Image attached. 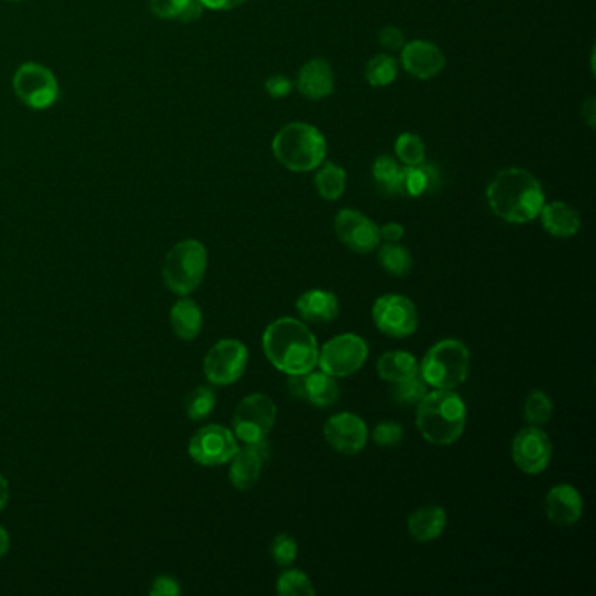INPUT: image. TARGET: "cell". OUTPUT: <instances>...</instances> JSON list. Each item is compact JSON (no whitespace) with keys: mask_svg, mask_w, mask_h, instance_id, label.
<instances>
[{"mask_svg":"<svg viewBox=\"0 0 596 596\" xmlns=\"http://www.w3.org/2000/svg\"><path fill=\"white\" fill-rule=\"evenodd\" d=\"M263 350L273 368L285 375H306L317 368L319 343L298 319L282 317L264 329Z\"/></svg>","mask_w":596,"mask_h":596,"instance_id":"6da1fadb","label":"cell"},{"mask_svg":"<svg viewBox=\"0 0 596 596\" xmlns=\"http://www.w3.org/2000/svg\"><path fill=\"white\" fill-rule=\"evenodd\" d=\"M493 214L513 224H527L539 217L546 203L541 182L523 168H506L493 177L486 189Z\"/></svg>","mask_w":596,"mask_h":596,"instance_id":"7a4b0ae2","label":"cell"},{"mask_svg":"<svg viewBox=\"0 0 596 596\" xmlns=\"http://www.w3.org/2000/svg\"><path fill=\"white\" fill-rule=\"evenodd\" d=\"M467 406L455 390L434 389L416 404V429L434 446H451L462 437Z\"/></svg>","mask_w":596,"mask_h":596,"instance_id":"3957f363","label":"cell"},{"mask_svg":"<svg viewBox=\"0 0 596 596\" xmlns=\"http://www.w3.org/2000/svg\"><path fill=\"white\" fill-rule=\"evenodd\" d=\"M273 154L291 172H312L319 168L327 154L326 137L317 126L291 123L284 126L271 142Z\"/></svg>","mask_w":596,"mask_h":596,"instance_id":"277c9868","label":"cell"},{"mask_svg":"<svg viewBox=\"0 0 596 596\" xmlns=\"http://www.w3.org/2000/svg\"><path fill=\"white\" fill-rule=\"evenodd\" d=\"M471 369V352L464 341H437L422 359L418 373L432 389L455 390L467 380Z\"/></svg>","mask_w":596,"mask_h":596,"instance_id":"5b68a950","label":"cell"},{"mask_svg":"<svg viewBox=\"0 0 596 596\" xmlns=\"http://www.w3.org/2000/svg\"><path fill=\"white\" fill-rule=\"evenodd\" d=\"M208 252L198 240H182L172 247L163 263V282L177 296H189L207 273Z\"/></svg>","mask_w":596,"mask_h":596,"instance_id":"8992f818","label":"cell"},{"mask_svg":"<svg viewBox=\"0 0 596 596\" xmlns=\"http://www.w3.org/2000/svg\"><path fill=\"white\" fill-rule=\"evenodd\" d=\"M368 343L357 334L334 336L319 348L320 371L334 378H347L361 371L368 361Z\"/></svg>","mask_w":596,"mask_h":596,"instance_id":"52a82bcc","label":"cell"},{"mask_svg":"<svg viewBox=\"0 0 596 596\" xmlns=\"http://www.w3.org/2000/svg\"><path fill=\"white\" fill-rule=\"evenodd\" d=\"M277 422V406L264 394L243 397L233 413V434L243 444L257 443L270 436Z\"/></svg>","mask_w":596,"mask_h":596,"instance_id":"ba28073f","label":"cell"},{"mask_svg":"<svg viewBox=\"0 0 596 596\" xmlns=\"http://www.w3.org/2000/svg\"><path fill=\"white\" fill-rule=\"evenodd\" d=\"M14 93L35 111L55 104L60 88L55 74L41 63H23L13 77Z\"/></svg>","mask_w":596,"mask_h":596,"instance_id":"9c48e42d","label":"cell"},{"mask_svg":"<svg viewBox=\"0 0 596 596\" xmlns=\"http://www.w3.org/2000/svg\"><path fill=\"white\" fill-rule=\"evenodd\" d=\"M373 320L380 333L394 340H402L415 334L420 324L415 303L401 294H385L376 299Z\"/></svg>","mask_w":596,"mask_h":596,"instance_id":"30bf717a","label":"cell"},{"mask_svg":"<svg viewBox=\"0 0 596 596\" xmlns=\"http://www.w3.org/2000/svg\"><path fill=\"white\" fill-rule=\"evenodd\" d=\"M249 364V350L238 340H221L208 350L203 371L208 382L228 387L242 378Z\"/></svg>","mask_w":596,"mask_h":596,"instance_id":"8fae6325","label":"cell"},{"mask_svg":"<svg viewBox=\"0 0 596 596\" xmlns=\"http://www.w3.org/2000/svg\"><path fill=\"white\" fill-rule=\"evenodd\" d=\"M238 448L240 444L233 430L212 423V425H205L191 437L188 451L189 457L193 458L196 464L217 467V465L228 464L229 460L235 457Z\"/></svg>","mask_w":596,"mask_h":596,"instance_id":"7c38bea8","label":"cell"},{"mask_svg":"<svg viewBox=\"0 0 596 596\" xmlns=\"http://www.w3.org/2000/svg\"><path fill=\"white\" fill-rule=\"evenodd\" d=\"M513 462L521 472L537 476L548 469L553 458V444L541 427H525L513 439Z\"/></svg>","mask_w":596,"mask_h":596,"instance_id":"4fadbf2b","label":"cell"},{"mask_svg":"<svg viewBox=\"0 0 596 596\" xmlns=\"http://www.w3.org/2000/svg\"><path fill=\"white\" fill-rule=\"evenodd\" d=\"M334 229L343 245L357 254H369L380 247V228L369 217L354 210L343 208L334 219Z\"/></svg>","mask_w":596,"mask_h":596,"instance_id":"5bb4252c","label":"cell"},{"mask_svg":"<svg viewBox=\"0 0 596 596\" xmlns=\"http://www.w3.org/2000/svg\"><path fill=\"white\" fill-rule=\"evenodd\" d=\"M324 437L331 448L341 455H359L369 439V429L361 416L343 411L327 418L324 423Z\"/></svg>","mask_w":596,"mask_h":596,"instance_id":"9a60e30c","label":"cell"},{"mask_svg":"<svg viewBox=\"0 0 596 596\" xmlns=\"http://www.w3.org/2000/svg\"><path fill=\"white\" fill-rule=\"evenodd\" d=\"M270 458V444L266 439L257 443L243 444L235 457L229 460V481L240 492H247L257 485L264 464Z\"/></svg>","mask_w":596,"mask_h":596,"instance_id":"2e32d148","label":"cell"},{"mask_svg":"<svg viewBox=\"0 0 596 596\" xmlns=\"http://www.w3.org/2000/svg\"><path fill=\"white\" fill-rule=\"evenodd\" d=\"M401 62L409 76L416 79H432L441 74L446 65L443 49L430 41L406 42L401 49Z\"/></svg>","mask_w":596,"mask_h":596,"instance_id":"e0dca14e","label":"cell"},{"mask_svg":"<svg viewBox=\"0 0 596 596\" xmlns=\"http://www.w3.org/2000/svg\"><path fill=\"white\" fill-rule=\"evenodd\" d=\"M544 511L558 527H572L583 518L584 500L576 486L560 483L549 490L544 499Z\"/></svg>","mask_w":596,"mask_h":596,"instance_id":"ac0fdd59","label":"cell"},{"mask_svg":"<svg viewBox=\"0 0 596 596\" xmlns=\"http://www.w3.org/2000/svg\"><path fill=\"white\" fill-rule=\"evenodd\" d=\"M299 93L310 100H322L334 91V70L324 58H312L299 69L296 79Z\"/></svg>","mask_w":596,"mask_h":596,"instance_id":"d6986e66","label":"cell"},{"mask_svg":"<svg viewBox=\"0 0 596 596\" xmlns=\"http://www.w3.org/2000/svg\"><path fill=\"white\" fill-rule=\"evenodd\" d=\"M299 317L312 324H329L340 315V301L333 292L310 289L296 299Z\"/></svg>","mask_w":596,"mask_h":596,"instance_id":"ffe728a7","label":"cell"},{"mask_svg":"<svg viewBox=\"0 0 596 596\" xmlns=\"http://www.w3.org/2000/svg\"><path fill=\"white\" fill-rule=\"evenodd\" d=\"M542 228L555 238L576 236L581 229V215L565 201L544 203L541 210Z\"/></svg>","mask_w":596,"mask_h":596,"instance_id":"44dd1931","label":"cell"},{"mask_svg":"<svg viewBox=\"0 0 596 596\" xmlns=\"http://www.w3.org/2000/svg\"><path fill=\"white\" fill-rule=\"evenodd\" d=\"M446 523H448V516L443 507H420L408 518V532L416 542L427 544L443 535Z\"/></svg>","mask_w":596,"mask_h":596,"instance_id":"7402d4cb","label":"cell"},{"mask_svg":"<svg viewBox=\"0 0 596 596\" xmlns=\"http://www.w3.org/2000/svg\"><path fill=\"white\" fill-rule=\"evenodd\" d=\"M441 184V175L432 163L416 165V167H404L399 177V195L418 198L425 193L436 191Z\"/></svg>","mask_w":596,"mask_h":596,"instance_id":"603a6c76","label":"cell"},{"mask_svg":"<svg viewBox=\"0 0 596 596\" xmlns=\"http://www.w3.org/2000/svg\"><path fill=\"white\" fill-rule=\"evenodd\" d=\"M170 326L174 329L175 336L184 341L198 338L203 327V312L196 301L182 296L172 310H170Z\"/></svg>","mask_w":596,"mask_h":596,"instance_id":"cb8c5ba5","label":"cell"},{"mask_svg":"<svg viewBox=\"0 0 596 596\" xmlns=\"http://www.w3.org/2000/svg\"><path fill=\"white\" fill-rule=\"evenodd\" d=\"M420 364L416 357L404 350H392L383 354L376 362V371L382 380L389 383H399L418 375Z\"/></svg>","mask_w":596,"mask_h":596,"instance_id":"d4e9b609","label":"cell"},{"mask_svg":"<svg viewBox=\"0 0 596 596\" xmlns=\"http://www.w3.org/2000/svg\"><path fill=\"white\" fill-rule=\"evenodd\" d=\"M340 387L336 378L324 371L306 373V401L317 408H329L338 401Z\"/></svg>","mask_w":596,"mask_h":596,"instance_id":"484cf974","label":"cell"},{"mask_svg":"<svg viewBox=\"0 0 596 596\" xmlns=\"http://www.w3.org/2000/svg\"><path fill=\"white\" fill-rule=\"evenodd\" d=\"M149 7L156 18L181 23L200 20L205 9L198 0H149Z\"/></svg>","mask_w":596,"mask_h":596,"instance_id":"4316f807","label":"cell"},{"mask_svg":"<svg viewBox=\"0 0 596 596\" xmlns=\"http://www.w3.org/2000/svg\"><path fill=\"white\" fill-rule=\"evenodd\" d=\"M378 263L392 277H406L413 270V256L399 242H385L378 250Z\"/></svg>","mask_w":596,"mask_h":596,"instance_id":"83f0119b","label":"cell"},{"mask_svg":"<svg viewBox=\"0 0 596 596\" xmlns=\"http://www.w3.org/2000/svg\"><path fill=\"white\" fill-rule=\"evenodd\" d=\"M315 188L324 200H340L347 189V172L336 163H326L315 175Z\"/></svg>","mask_w":596,"mask_h":596,"instance_id":"f1b7e54d","label":"cell"},{"mask_svg":"<svg viewBox=\"0 0 596 596\" xmlns=\"http://www.w3.org/2000/svg\"><path fill=\"white\" fill-rule=\"evenodd\" d=\"M397 72H399V63L396 58L387 53H380L366 63L364 76L371 86L385 88L396 81Z\"/></svg>","mask_w":596,"mask_h":596,"instance_id":"f546056e","label":"cell"},{"mask_svg":"<svg viewBox=\"0 0 596 596\" xmlns=\"http://www.w3.org/2000/svg\"><path fill=\"white\" fill-rule=\"evenodd\" d=\"M402 168L399 167L394 158L390 156H378L373 165V177H375L376 186L382 191L383 195H399V177H401Z\"/></svg>","mask_w":596,"mask_h":596,"instance_id":"4dcf8cb0","label":"cell"},{"mask_svg":"<svg viewBox=\"0 0 596 596\" xmlns=\"http://www.w3.org/2000/svg\"><path fill=\"white\" fill-rule=\"evenodd\" d=\"M553 411V401L544 390H532L523 404V416L534 427H544L553 418Z\"/></svg>","mask_w":596,"mask_h":596,"instance_id":"1f68e13d","label":"cell"},{"mask_svg":"<svg viewBox=\"0 0 596 596\" xmlns=\"http://www.w3.org/2000/svg\"><path fill=\"white\" fill-rule=\"evenodd\" d=\"M215 402H217L215 390L200 385V387H196L195 390L189 392L186 401H184V408H186V413L193 422H201L214 411Z\"/></svg>","mask_w":596,"mask_h":596,"instance_id":"d6a6232c","label":"cell"},{"mask_svg":"<svg viewBox=\"0 0 596 596\" xmlns=\"http://www.w3.org/2000/svg\"><path fill=\"white\" fill-rule=\"evenodd\" d=\"M277 593L280 596H313L317 591L305 572L289 569L278 577Z\"/></svg>","mask_w":596,"mask_h":596,"instance_id":"836d02e7","label":"cell"},{"mask_svg":"<svg viewBox=\"0 0 596 596\" xmlns=\"http://www.w3.org/2000/svg\"><path fill=\"white\" fill-rule=\"evenodd\" d=\"M396 156L406 167H416L425 161V144L415 133H402L396 140Z\"/></svg>","mask_w":596,"mask_h":596,"instance_id":"e575fe53","label":"cell"},{"mask_svg":"<svg viewBox=\"0 0 596 596\" xmlns=\"http://www.w3.org/2000/svg\"><path fill=\"white\" fill-rule=\"evenodd\" d=\"M394 392L392 397L397 404L401 406H416L418 402L422 401L423 397L427 396L429 392V385L423 380L420 373L415 376H411L404 382L394 383Z\"/></svg>","mask_w":596,"mask_h":596,"instance_id":"d590c367","label":"cell"},{"mask_svg":"<svg viewBox=\"0 0 596 596\" xmlns=\"http://www.w3.org/2000/svg\"><path fill=\"white\" fill-rule=\"evenodd\" d=\"M271 558L282 569H289L298 558V542L289 534H280L271 542Z\"/></svg>","mask_w":596,"mask_h":596,"instance_id":"8d00e7d4","label":"cell"},{"mask_svg":"<svg viewBox=\"0 0 596 596\" xmlns=\"http://www.w3.org/2000/svg\"><path fill=\"white\" fill-rule=\"evenodd\" d=\"M404 439V427L397 422H382L373 430V441L382 448L399 446Z\"/></svg>","mask_w":596,"mask_h":596,"instance_id":"74e56055","label":"cell"},{"mask_svg":"<svg viewBox=\"0 0 596 596\" xmlns=\"http://www.w3.org/2000/svg\"><path fill=\"white\" fill-rule=\"evenodd\" d=\"M378 42H380V46H382L385 51L394 53V51H401L402 46L406 44V39H404V34L401 32V28L387 25V27H383L382 30L378 32Z\"/></svg>","mask_w":596,"mask_h":596,"instance_id":"f35d334b","label":"cell"},{"mask_svg":"<svg viewBox=\"0 0 596 596\" xmlns=\"http://www.w3.org/2000/svg\"><path fill=\"white\" fill-rule=\"evenodd\" d=\"M149 593L153 596H177L181 595V586L175 577L158 576L151 584Z\"/></svg>","mask_w":596,"mask_h":596,"instance_id":"ab89813d","label":"cell"},{"mask_svg":"<svg viewBox=\"0 0 596 596\" xmlns=\"http://www.w3.org/2000/svg\"><path fill=\"white\" fill-rule=\"evenodd\" d=\"M264 88H266V93L271 98H284L292 91V81L289 77L282 76V74H275V76L266 79Z\"/></svg>","mask_w":596,"mask_h":596,"instance_id":"60d3db41","label":"cell"},{"mask_svg":"<svg viewBox=\"0 0 596 596\" xmlns=\"http://www.w3.org/2000/svg\"><path fill=\"white\" fill-rule=\"evenodd\" d=\"M287 392L294 399H306V375H289Z\"/></svg>","mask_w":596,"mask_h":596,"instance_id":"b9f144b4","label":"cell"},{"mask_svg":"<svg viewBox=\"0 0 596 596\" xmlns=\"http://www.w3.org/2000/svg\"><path fill=\"white\" fill-rule=\"evenodd\" d=\"M404 236V226L399 222H387L380 228V238L383 242H399Z\"/></svg>","mask_w":596,"mask_h":596,"instance_id":"7bdbcfd3","label":"cell"},{"mask_svg":"<svg viewBox=\"0 0 596 596\" xmlns=\"http://www.w3.org/2000/svg\"><path fill=\"white\" fill-rule=\"evenodd\" d=\"M198 2L212 11H229V9L242 6L247 0H198Z\"/></svg>","mask_w":596,"mask_h":596,"instance_id":"ee69618b","label":"cell"},{"mask_svg":"<svg viewBox=\"0 0 596 596\" xmlns=\"http://www.w3.org/2000/svg\"><path fill=\"white\" fill-rule=\"evenodd\" d=\"M581 118L584 123L590 126L591 130L596 126V100L595 97H590L584 102L581 107Z\"/></svg>","mask_w":596,"mask_h":596,"instance_id":"f6af8a7d","label":"cell"},{"mask_svg":"<svg viewBox=\"0 0 596 596\" xmlns=\"http://www.w3.org/2000/svg\"><path fill=\"white\" fill-rule=\"evenodd\" d=\"M9 548H11V539H9L6 528L0 525V558L7 555Z\"/></svg>","mask_w":596,"mask_h":596,"instance_id":"bcb514c9","label":"cell"},{"mask_svg":"<svg viewBox=\"0 0 596 596\" xmlns=\"http://www.w3.org/2000/svg\"><path fill=\"white\" fill-rule=\"evenodd\" d=\"M7 500H9V483H7V479L0 474V511L6 507Z\"/></svg>","mask_w":596,"mask_h":596,"instance_id":"7dc6e473","label":"cell"},{"mask_svg":"<svg viewBox=\"0 0 596 596\" xmlns=\"http://www.w3.org/2000/svg\"><path fill=\"white\" fill-rule=\"evenodd\" d=\"M14 2H18V0H14Z\"/></svg>","mask_w":596,"mask_h":596,"instance_id":"c3c4849f","label":"cell"}]
</instances>
